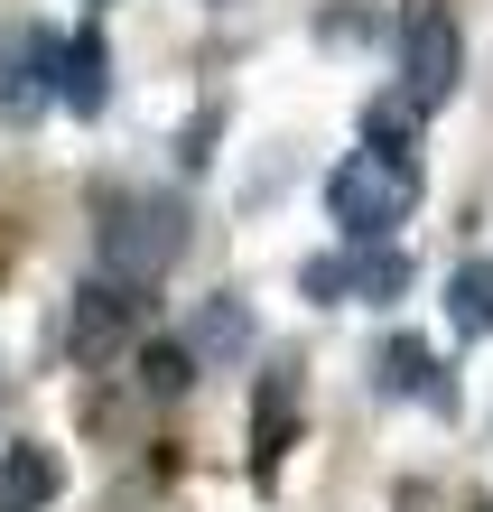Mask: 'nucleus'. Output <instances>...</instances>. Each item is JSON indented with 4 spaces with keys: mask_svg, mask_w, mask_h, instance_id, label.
I'll list each match as a JSON object with an SVG mask.
<instances>
[{
    "mask_svg": "<svg viewBox=\"0 0 493 512\" xmlns=\"http://www.w3.org/2000/svg\"><path fill=\"white\" fill-rule=\"evenodd\" d=\"M177 252H187V205L159 196V187H112L103 215H94V261L131 289H159Z\"/></svg>",
    "mask_w": 493,
    "mask_h": 512,
    "instance_id": "nucleus-1",
    "label": "nucleus"
},
{
    "mask_svg": "<svg viewBox=\"0 0 493 512\" xmlns=\"http://www.w3.org/2000/svg\"><path fill=\"white\" fill-rule=\"evenodd\" d=\"M326 215L345 224V243H373V233L419 215V149H373L363 140L354 159L326 168Z\"/></svg>",
    "mask_w": 493,
    "mask_h": 512,
    "instance_id": "nucleus-2",
    "label": "nucleus"
},
{
    "mask_svg": "<svg viewBox=\"0 0 493 512\" xmlns=\"http://www.w3.org/2000/svg\"><path fill=\"white\" fill-rule=\"evenodd\" d=\"M298 289L317 298V308H391L400 289H410V252L373 233V243H345V252H317L298 270Z\"/></svg>",
    "mask_w": 493,
    "mask_h": 512,
    "instance_id": "nucleus-3",
    "label": "nucleus"
},
{
    "mask_svg": "<svg viewBox=\"0 0 493 512\" xmlns=\"http://www.w3.org/2000/svg\"><path fill=\"white\" fill-rule=\"evenodd\" d=\"M456 75H466V38H456L447 0H410L400 10V94L419 112H438L456 94Z\"/></svg>",
    "mask_w": 493,
    "mask_h": 512,
    "instance_id": "nucleus-4",
    "label": "nucleus"
},
{
    "mask_svg": "<svg viewBox=\"0 0 493 512\" xmlns=\"http://www.w3.org/2000/svg\"><path fill=\"white\" fill-rule=\"evenodd\" d=\"M140 308H149V289H131V280H84L75 289V317H66V354L75 364H112L121 345H131V326H140Z\"/></svg>",
    "mask_w": 493,
    "mask_h": 512,
    "instance_id": "nucleus-5",
    "label": "nucleus"
},
{
    "mask_svg": "<svg viewBox=\"0 0 493 512\" xmlns=\"http://www.w3.org/2000/svg\"><path fill=\"white\" fill-rule=\"evenodd\" d=\"M56 103V38L47 28H10L0 38V122H38Z\"/></svg>",
    "mask_w": 493,
    "mask_h": 512,
    "instance_id": "nucleus-6",
    "label": "nucleus"
},
{
    "mask_svg": "<svg viewBox=\"0 0 493 512\" xmlns=\"http://www.w3.org/2000/svg\"><path fill=\"white\" fill-rule=\"evenodd\" d=\"M56 103L84 112V122L112 103V47H103V28H75V38L56 47Z\"/></svg>",
    "mask_w": 493,
    "mask_h": 512,
    "instance_id": "nucleus-7",
    "label": "nucleus"
},
{
    "mask_svg": "<svg viewBox=\"0 0 493 512\" xmlns=\"http://www.w3.org/2000/svg\"><path fill=\"white\" fill-rule=\"evenodd\" d=\"M56 494H66V466H56V447L19 438L10 457H0V512H47Z\"/></svg>",
    "mask_w": 493,
    "mask_h": 512,
    "instance_id": "nucleus-8",
    "label": "nucleus"
},
{
    "mask_svg": "<svg viewBox=\"0 0 493 512\" xmlns=\"http://www.w3.org/2000/svg\"><path fill=\"white\" fill-rule=\"evenodd\" d=\"M373 382H382V391H400V401H438V410H447L438 354H428V345H410V336H391V345L373 354Z\"/></svg>",
    "mask_w": 493,
    "mask_h": 512,
    "instance_id": "nucleus-9",
    "label": "nucleus"
},
{
    "mask_svg": "<svg viewBox=\"0 0 493 512\" xmlns=\"http://www.w3.org/2000/svg\"><path fill=\"white\" fill-rule=\"evenodd\" d=\"M447 317H456V336H493V261H456Z\"/></svg>",
    "mask_w": 493,
    "mask_h": 512,
    "instance_id": "nucleus-10",
    "label": "nucleus"
},
{
    "mask_svg": "<svg viewBox=\"0 0 493 512\" xmlns=\"http://www.w3.org/2000/svg\"><path fill=\"white\" fill-rule=\"evenodd\" d=\"M140 382H149V401H177V391L196 382V345H187V336H168V345H140Z\"/></svg>",
    "mask_w": 493,
    "mask_h": 512,
    "instance_id": "nucleus-11",
    "label": "nucleus"
},
{
    "mask_svg": "<svg viewBox=\"0 0 493 512\" xmlns=\"http://www.w3.org/2000/svg\"><path fill=\"white\" fill-rule=\"evenodd\" d=\"M187 345H196V364H205V354H242V345H252V308H242V298H214Z\"/></svg>",
    "mask_w": 493,
    "mask_h": 512,
    "instance_id": "nucleus-12",
    "label": "nucleus"
},
{
    "mask_svg": "<svg viewBox=\"0 0 493 512\" xmlns=\"http://www.w3.org/2000/svg\"><path fill=\"white\" fill-rule=\"evenodd\" d=\"M419 122H428V112H419L410 94H382V103H363V140H373V149H419Z\"/></svg>",
    "mask_w": 493,
    "mask_h": 512,
    "instance_id": "nucleus-13",
    "label": "nucleus"
},
{
    "mask_svg": "<svg viewBox=\"0 0 493 512\" xmlns=\"http://www.w3.org/2000/svg\"><path fill=\"white\" fill-rule=\"evenodd\" d=\"M280 447H289V373H270L261 382V466H280Z\"/></svg>",
    "mask_w": 493,
    "mask_h": 512,
    "instance_id": "nucleus-14",
    "label": "nucleus"
}]
</instances>
